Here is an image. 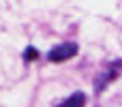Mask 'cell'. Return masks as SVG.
<instances>
[{
  "label": "cell",
  "mask_w": 122,
  "mask_h": 107,
  "mask_svg": "<svg viewBox=\"0 0 122 107\" xmlns=\"http://www.w3.org/2000/svg\"><path fill=\"white\" fill-rule=\"evenodd\" d=\"M122 69V60H114V62H109L107 66H105V71L103 73H99L97 75V82H94V92L99 94V92H103L116 77H118V73H120Z\"/></svg>",
  "instance_id": "obj_1"
},
{
  "label": "cell",
  "mask_w": 122,
  "mask_h": 107,
  "mask_svg": "<svg viewBox=\"0 0 122 107\" xmlns=\"http://www.w3.org/2000/svg\"><path fill=\"white\" fill-rule=\"evenodd\" d=\"M77 51H79V45L77 43H73V41L60 43V45H56V47H51L47 51V60L49 62H64V60L77 56Z\"/></svg>",
  "instance_id": "obj_2"
},
{
  "label": "cell",
  "mask_w": 122,
  "mask_h": 107,
  "mask_svg": "<svg viewBox=\"0 0 122 107\" xmlns=\"http://www.w3.org/2000/svg\"><path fill=\"white\" fill-rule=\"evenodd\" d=\"M86 94L84 92H73L71 97H66L62 103H58L56 107H86Z\"/></svg>",
  "instance_id": "obj_3"
},
{
  "label": "cell",
  "mask_w": 122,
  "mask_h": 107,
  "mask_svg": "<svg viewBox=\"0 0 122 107\" xmlns=\"http://www.w3.org/2000/svg\"><path fill=\"white\" fill-rule=\"evenodd\" d=\"M39 58V49L36 47H26L24 49V60L26 62H32V60H36Z\"/></svg>",
  "instance_id": "obj_4"
}]
</instances>
